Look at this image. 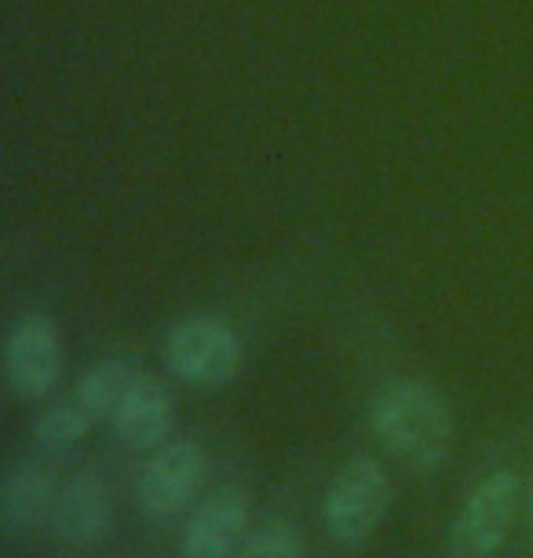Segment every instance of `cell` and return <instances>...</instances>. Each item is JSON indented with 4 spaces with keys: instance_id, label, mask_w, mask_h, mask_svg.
Segmentation results:
<instances>
[{
    "instance_id": "1",
    "label": "cell",
    "mask_w": 533,
    "mask_h": 558,
    "mask_svg": "<svg viewBox=\"0 0 533 558\" xmlns=\"http://www.w3.org/2000/svg\"><path fill=\"white\" fill-rule=\"evenodd\" d=\"M370 427L376 441L416 475H432L453 449V413L424 380H395L373 395Z\"/></svg>"
},
{
    "instance_id": "2",
    "label": "cell",
    "mask_w": 533,
    "mask_h": 558,
    "mask_svg": "<svg viewBox=\"0 0 533 558\" xmlns=\"http://www.w3.org/2000/svg\"><path fill=\"white\" fill-rule=\"evenodd\" d=\"M135 376H140V365L129 362V357H107L96 368H88L66 398H59L56 405H48L40 413V420L34 424V438L45 449L77 446L92 427L118 413L121 398Z\"/></svg>"
},
{
    "instance_id": "3",
    "label": "cell",
    "mask_w": 533,
    "mask_h": 558,
    "mask_svg": "<svg viewBox=\"0 0 533 558\" xmlns=\"http://www.w3.org/2000/svg\"><path fill=\"white\" fill-rule=\"evenodd\" d=\"M395 504L391 475L376 457H351L332 475L326 500H322V522L326 533L343 547H354L380 530Z\"/></svg>"
},
{
    "instance_id": "4",
    "label": "cell",
    "mask_w": 533,
    "mask_h": 558,
    "mask_svg": "<svg viewBox=\"0 0 533 558\" xmlns=\"http://www.w3.org/2000/svg\"><path fill=\"white\" fill-rule=\"evenodd\" d=\"M161 357L175 380L202 387V391H219L234 384L242 373V340L238 332L216 314H191L175 322L161 343Z\"/></svg>"
},
{
    "instance_id": "5",
    "label": "cell",
    "mask_w": 533,
    "mask_h": 558,
    "mask_svg": "<svg viewBox=\"0 0 533 558\" xmlns=\"http://www.w3.org/2000/svg\"><path fill=\"white\" fill-rule=\"evenodd\" d=\"M522 504V482L516 471H494L468 493L453 525H449V547L457 558H489L500 551L516 525Z\"/></svg>"
},
{
    "instance_id": "6",
    "label": "cell",
    "mask_w": 533,
    "mask_h": 558,
    "mask_svg": "<svg viewBox=\"0 0 533 558\" xmlns=\"http://www.w3.org/2000/svg\"><path fill=\"white\" fill-rule=\"evenodd\" d=\"M208 475V452L194 438H169L146 460L135 482V504L146 519H172L186 511Z\"/></svg>"
},
{
    "instance_id": "7",
    "label": "cell",
    "mask_w": 533,
    "mask_h": 558,
    "mask_svg": "<svg viewBox=\"0 0 533 558\" xmlns=\"http://www.w3.org/2000/svg\"><path fill=\"white\" fill-rule=\"evenodd\" d=\"M8 387L19 402H40L59 387L66 368V347H62L59 322L51 314H26L12 325L4 343Z\"/></svg>"
},
{
    "instance_id": "8",
    "label": "cell",
    "mask_w": 533,
    "mask_h": 558,
    "mask_svg": "<svg viewBox=\"0 0 533 558\" xmlns=\"http://www.w3.org/2000/svg\"><path fill=\"white\" fill-rule=\"evenodd\" d=\"M51 533L66 547L88 551L107 541L113 525V497L110 486L92 471H77L59 486L56 508H51Z\"/></svg>"
},
{
    "instance_id": "9",
    "label": "cell",
    "mask_w": 533,
    "mask_h": 558,
    "mask_svg": "<svg viewBox=\"0 0 533 558\" xmlns=\"http://www.w3.org/2000/svg\"><path fill=\"white\" fill-rule=\"evenodd\" d=\"M249 536L245 489L223 486L197 504L183 525V558H234Z\"/></svg>"
},
{
    "instance_id": "10",
    "label": "cell",
    "mask_w": 533,
    "mask_h": 558,
    "mask_svg": "<svg viewBox=\"0 0 533 558\" xmlns=\"http://www.w3.org/2000/svg\"><path fill=\"white\" fill-rule=\"evenodd\" d=\"M175 424V398L169 384L150 373H140L124 391L118 413L110 416V427L129 449H158L172 438Z\"/></svg>"
},
{
    "instance_id": "11",
    "label": "cell",
    "mask_w": 533,
    "mask_h": 558,
    "mask_svg": "<svg viewBox=\"0 0 533 558\" xmlns=\"http://www.w3.org/2000/svg\"><path fill=\"white\" fill-rule=\"evenodd\" d=\"M59 497L56 471L40 460H23L8 471L4 489H0V522L8 533H29L40 522L51 519Z\"/></svg>"
},
{
    "instance_id": "12",
    "label": "cell",
    "mask_w": 533,
    "mask_h": 558,
    "mask_svg": "<svg viewBox=\"0 0 533 558\" xmlns=\"http://www.w3.org/2000/svg\"><path fill=\"white\" fill-rule=\"evenodd\" d=\"M303 555H307V547H303L300 525L275 519L249 533L234 558H303Z\"/></svg>"
},
{
    "instance_id": "13",
    "label": "cell",
    "mask_w": 533,
    "mask_h": 558,
    "mask_svg": "<svg viewBox=\"0 0 533 558\" xmlns=\"http://www.w3.org/2000/svg\"><path fill=\"white\" fill-rule=\"evenodd\" d=\"M526 511H530V522H533V482H530V489H526Z\"/></svg>"
}]
</instances>
